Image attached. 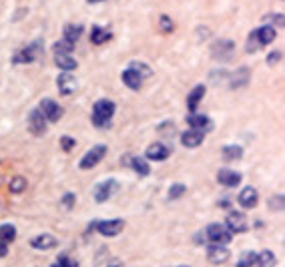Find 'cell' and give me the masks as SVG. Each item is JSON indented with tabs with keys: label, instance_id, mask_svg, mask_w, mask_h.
I'll list each match as a JSON object with an SVG mask.
<instances>
[{
	"label": "cell",
	"instance_id": "1",
	"mask_svg": "<svg viewBox=\"0 0 285 267\" xmlns=\"http://www.w3.org/2000/svg\"><path fill=\"white\" fill-rule=\"evenodd\" d=\"M114 114V102L108 98H100L94 102L92 108V122L94 126H108V120Z\"/></svg>",
	"mask_w": 285,
	"mask_h": 267
},
{
	"label": "cell",
	"instance_id": "2",
	"mask_svg": "<svg viewBox=\"0 0 285 267\" xmlns=\"http://www.w3.org/2000/svg\"><path fill=\"white\" fill-rule=\"evenodd\" d=\"M205 235L211 241V245H227L231 241V237H233V233L225 225H219V223L209 225L207 231H205Z\"/></svg>",
	"mask_w": 285,
	"mask_h": 267
},
{
	"label": "cell",
	"instance_id": "3",
	"mask_svg": "<svg viewBox=\"0 0 285 267\" xmlns=\"http://www.w3.org/2000/svg\"><path fill=\"white\" fill-rule=\"evenodd\" d=\"M40 52H42V40H34L30 46H26L24 50H20V52L14 54V62L16 64H22V62L28 64L32 60H36L40 56Z\"/></svg>",
	"mask_w": 285,
	"mask_h": 267
},
{
	"label": "cell",
	"instance_id": "4",
	"mask_svg": "<svg viewBox=\"0 0 285 267\" xmlns=\"http://www.w3.org/2000/svg\"><path fill=\"white\" fill-rule=\"evenodd\" d=\"M104 155H106V147H104V145H96V147H92V149L80 159L78 167H80V169H92L94 165H98V163L102 161Z\"/></svg>",
	"mask_w": 285,
	"mask_h": 267
},
{
	"label": "cell",
	"instance_id": "5",
	"mask_svg": "<svg viewBox=\"0 0 285 267\" xmlns=\"http://www.w3.org/2000/svg\"><path fill=\"white\" fill-rule=\"evenodd\" d=\"M38 108L42 110L44 118H46V120H50V122H56V120L62 116V108H60V104H56L52 98H44V100H40V106H38Z\"/></svg>",
	"mask_w": 285,
	"mask_h": 267
},
{
	"label": "cell",
	"instance_id": "6",
	"mask_svg": "<svg viewBox=\"0 0 285 267\" xmlns=\"http://www.w3.org/2000/svg\"><path fill=\"white\" fill-rule=\"evenodd\" d=\"M94 227L98 229V233H100V235H104V237H114V235H118V233L122 231L124 221H120V219H110V221L94 223Z\"/></svg>",
	"mask_w": 285,
	"mask_h": 267
},
{
	"label": "cell",
	"instance_id": "7",
	"mask_svg": "<svg viewBox=\"0 0 285 267\" xmlns=\"http://www.w3.org/2000/svg\"><path fill=\"white\" fill-rule=\"evenodd\" d=\"M116 189H118V183H116L114 179H108V181L100 183V185L96 187L94 201H96V203H104V201H108V199L114 195V191H116Z\"/></svg>",
	"mask_w": 285,
	"mask_h": 267
},
{
	"label": "cell",
	"instance_id": "8",
	"mask_svg": "<svg viewBox=\"0 0 285 267\" xmlns=\"http://www.w3.org/2000/svg\"><path fill=\"white\" fill-rule=\"evenodd\" d=\"M225 227H227L231 233H243V231H247V219H245L243 213L233 211V213L227 215V225H225Z\"/></svg>",
	"mask_w": 285,
	"mask_h": 267
},
{
	"label": "cell",
	"instance_id": "9",
	"mask_svg": "<svg viewBox=\"0 0 285 267\" xmlns=\"http://www.w3.org/2000/svg\"><path fill=\"white\" fill-rule=\"evenodd\" d=\"M28 122H30V130L34 132V135H42V132L46 130V118L42 114L40 108H34L28 116Z\"/></svg>",
	"mask_w": 285,
	"mask_h": 267
},
{
	"label": "cell",
	"instance_id": "10",
	"mask_svg": "<svg viewBox=\"0 0 285 267\" xmlns=\"http://www.w3.org/2000/svg\"><path fill=\"white\" fill-rule=\"evenodd\" d=\"M229 249L225 247V245H211L209 249H207V259L211 261V263H225L227 259H229Z\"/></svg>",
	"mask_w": 285,
	"mask_h": 267
},
{
	"label": "cell",
	"instance_id": "11",
	"mask_svg": "<svg viewBox=\"0 0 285 267\" xmlns=\"http://www.w3.org/2000/svg\"><path fill=\"white\" fill-rule=\"evenodd\" d=\"M56 82H58V90L62 94H72L76 90V78L72 74H68V72H62Z\"/></svg>",
	"mask_w": 285,
	"mask_h": 267
},
{
	"label": "cell",
	"instance_id": "12",
	"mask_svg": "<svg viewBox=\"0 0 285 267\" xmlns=\"http://www.w3.org/2000/svg\"><path fill=\"white\" fill-rule=\"evenodd\" d=\"M217 181L225 187H237L241 183V175L235 173V171H229V169H223L217 173Z\"/></svg>",
	"mask_w": 285,
	"mask_h": 267
},
{
	"label": "cell",
	"instance_id": "13",
	"mask_svg": "<svg viewBox=\"0 0 285 267\" xmlns=\"http://www.w3.org/2000/svg\"><path fill=\"white\" fill-rule=\"evenodd\" d=\"M181 143L185 145V147H199L201 143H203V130H195V128H191V130H187V132H183V137H181Z\"/></svg>",
	"mask_w": 285,
	"mask_h": 267
},
{
	"label": "cell",
	"instance_id": "14",
	"mask_svg": "<svg viewBox=\"0 0 285 267\" xmlns=\"http://www.w3.org/2000/svg\"><path fill=\"white\" fill-rule=\"evenodd\" d=\"M145 155H147V159H153V161H165L169 157V149L163 143H153Z\"/></svg>",
	"mask_w": 285,
	"mask_h": 267
},
{
	"label": "cell",
	"instance_id": "15",
	"mask_svg": "<svg viewBox=\"0 0 285 267\" xmlns=\"http://www.w3.org/2000/svg\"><path fill=\"white\" fill-rule=\"evenodd\" d=\"M239 203L241 207L245 209H253L257 205V191L253 187H245L241 193H239Z\"/></svg>",
	"mask_w": 285,
	"mask_h": 267
},
{
	"label": "cell",
	"instance_id": "16",
	"mask_svg": "<svg viewBox=\"0 0 285 267\" xmlns=\"http://www.w3.org/2000/svg\"><path fill=\"white\" fill-rule=\"evenodd\" d=\"M233 50H235V44H233L231 40H219V42L213 46V54H215L217 58H221V60H227Z\"/></svg>",
	"mask_w": 285,
	"mask_h": 267
},
{
	"label": "cell",
	"instance_id": "17",
	"mask_svg": "<svg viewBox=\"0 0 285 267\" xmlns=\"http://www.w3.org/2000/svg\"><path fill=\"white\" fill-rule=\"evenodd\" d=\"M255 32H257V40H259V44H261V46H265V44H269V42H273V40H275V28H273V26H269V24L259 26Z\"/></svg>",
	"mask_w": 285,
	"mask_h": 267
},
{
	"label": "cell",
	"instance_id": "18",
	"mask_svg": "<svg viewBox=\"0 0 285 267\" xmlns=\"http://www.w3.org/2000/svg\"><path fill=\"white\" fill-rule=\"evenodd\" d=\"M203 96H205V86H201V84H199V86H195V88L189 92V96H187V108L193 112V110L197 108V104L201 102V98H203Z\"/></svg>",
	"mask_w": 285,
	"mask_h": 267
},
{
	"label": "cell",
	"instance_id": "19",
	"mask_svg": "<svg viewBox=\"0 0 285 267\" xmlns=\"http://www.w3.org/2000/svg\"><path fill=\"white\" fill-rule=\"evenodd\" d=\"M30 245L36 247V249H50V247H56V239L52 235H48V233H42V235L34 237L30 241Z\"/></svg>",
	"mask_w": 285,
	"mask_h": 267
},
{
	"label": "cell",
	"instance_id": "20",
	"mask_svg": "<svg viewBox=\"0 0 285 267\" xmlns=\"http://www.w3.org/2000/svg\"><path fill=\"white\" fill-rule=\"evenodd\" d=\"M54 62H56V66L62 68L64 72L76 68V60L72 58V54H54Z\"/></svg>",
	"mask_w": 285,
	"mask_h": 267
},
{
	"label": "cell",
	"instance_id": "21",
	"mask_svg": "<svg viewBox=\"0 0 285 267\" xmlns=\"http://www.w3.org/2000/svg\"><path fill=\"white\" fill-rule=\"evenodd\" d=\"M122 82L128 86V88H132V90H138L140 88V84H142V78L134 72V70H130V68H126L124 72H122Z\"/></svg>",
	"mask_w": 285,
	"mask_h": 267
},
{
	"label": "cell",
	"instance_id": "22",
	"mask_svg": "<svg viewBox=\"0 0 285 267\" xmlns=\"http://www.w3.org/2000/svg\"><path fill=\"white\" fill-rule=\"evenodd\" d=\"M187 122H189L191 128H195V130H207V128L211 126V120H209V116H205V114H191V116L187 118Z\"/></svg>",
	"mask_w": 285,
	"mask_h": 267
},
{
	"label": "cell",
	"instance_id": "23",
	"mask_svg": "<svg viewBox=\"0 0 285 267\" xmlns=\"http://www.w3.org/2000/svg\"><path fill=\"white\" fill-rule=\"evenodd\" d=\"M80 34H82V26L80 24H66L64 26V40L66 42L74 44L80 38Z\"/></svg>",
	"mask_w": 285,
	"mask_h": 267
},
{
	"label": "cell",
	"instance_id": "24",
	"mask_svg": "<svg viewBox=\"0 0 285 267\" xmlns=\"http://www.w3.org/2000/svg\"><path fill=\"white\" fill-rule=\"evenodd\" d=\"M16 239V229L14 225H0V243H12Z\"/></svg>",
	"mask_w": 285,
	"mask_h": 267
},
{
	"label": "cell",
	"instance_id": "25",
	"mask_svg": "<svg viewBox=\"0 0 285 267\" xmlns=\"http://www.w3.org/2000/svg\"><path fill=\"white\" fill-rule=\"evenodd\" d=\"M247 80H249V70H247V68H239V70L233 74V78H231V86H233V88L245 86Z\"/></svg>",
	"mask_w": 285,
	"mask_h": 267
},
{
	"label": "cell",
	"instance_id": "26",
	"mask_svg": "<svg viewBox=\"0 0 285 267\" xmlns=\"http://www.w3.org/2000/svg\"><path fill=\"white\" fill-rule=\"evenodd\" d=\"M223 157L227 159V161H237V159H241V155H243V149L239 147V145H227V147H223Z\"/></svg>",
	"mask_w": 285,
	"mask_h": 267
},
{
	"label": "cell",
	"instance_id": "27",
	"mask_svg": "<svg viewBox=\"0 0 285 267\" xmlns=\"http://www.w3.org/2000/svg\"><path fill=\"white\" fill-rule=\"evenodd\" d=\"M257 267H275V263H277V259H275V255L271 253V251H263L261 255H257Z\"/></svg>",
	"mask_w": 285,
	"mask_h": 267
},
{
	"label": "cell",
	"instance_id": "28",
	"mask_svg": "<svg viewBox=\"0 0 285 267\" xmlns=\"http://www.w3.org/2000/svg\"><path fill=\"white\" fill-rule=\"evenodd\" d=\"M110 38V32H106V30H102L100 26H92V32H90V40L94 42V44H102L104 40H108Z\"/></svg>",
	"mask_w": 285,
	"mask_h": 267
},
{
	"label": "cell",
	"instance_id": "29",
	"mask_svg": "<svg viewBox=\"0 0 285 267\" xmlns=\"http://www.w3.org/2000/svg\"><path fill=\"white\" fill-rule=\"evenodd\" d=\"M257 261V253L255 251H245L241 255V259L237 261V267H253Z\"/></svg>",
	"mask_w": 285,
	"mask_h": 267
},
{
	"label": "cell",
	"instance_id": "30",
	"mask_svg": "<svg viewBox=\"0 0 285 267\" xmlns=\"http://www.w3.org/2000/svg\"><path fill=\"white\" fill-rule=\"evenodd\" d=\"M130 165H132V169L138 173V175H149V165H147V161L145 159H140V157H134L132 161H130Z\"/></svg>",
	"mask_w": 285,
	"mask_h": 267
},
{
	"label": "cell",
	"instance_id": "31",
	"mask_svg": "<svg viewBox=\"0 0 285 267\" xmlns=\"http://www.w3.org/2000/svg\"><path fill=\"white\" fill-rule=\"evenodd\" d=\"M130 70H134L140 78H147V76H151L153 72H151V68L149 66H145V64H140V62H130V66H128Z\"/></svg>",
	"mask_w": 285,
	"mask_h": 267
},
{
	"label": "cell",
	"instance_id": "32",
	"mask_svg": "<svg viewBox=\"0 0 285 267\" xmlns=\"http://www.w3.org/2000/svg\"><path fill=\"white\" fill-rule=\"evenodd\" d=\"M72 48H74V44H70L66 40H60V42L54 44V54H72Z\"/></svg>",
	"mask_w": 285,
	"mask_h": 267
},
{
	"label": "cell",
	"instance_id": "33",
	"mask_svg": "<svg viewBox=\"0 0 285 267\" xmlns=\"http://www.w3.org/2000/svg\"><path fill=\"white\" fill-rule=\"evenodd\" d=\"M185 191H187V187H185L183 183H175V185L169 189V195H167V197H169V201H175V199H179Z\"/></svg>",
	"mask_w": 285,
	"mask_h": 267
},
{
	"label": "cell",
	"instance_id": "34",
	"mask_svg": "<svg viewBox=\"0 0 285 267\" xmlns=\"http://www.w3.org/2000/svg\"><path fill=\"white\" fill-rule=\"evenodd\" d=\"M26 189V181H24V177H16V179H12V183H10V191L12 193H22Z\"/></svg>",
	"mask_w": 285,
	"mask_h": 267
},
{
	"label": "cell",
	"instance_id": "35",
	"mask_svg": "<svg viewBox=\"0 0 285 267\" xmlns=\"http://www.w3.org/2000/svg\"><path fill=\"white\" fill-rule=\"evenodd\" d=\"M257 48H261V44H259V40H257V32L253 30V32L249 34V38H247V50H249V52H255Z\"/></svg>",
	"mask_w": 285,
	"mask_h": 267
},
{
	"label": "cell",
	"instance_id": "36",
	"mask_svg": "<svg viewBox=\"0 0 285 267\" xmlns=\"http://www.w3.org/2000/svg\"><path fill=\"white\" fill-rule=\"evenodd\" d=\"M60 145H62V149H64V151H70V149L74 147V139H72V137H68V135H64V137L60 139Z\"/></svg>",
	"mask_w": 285,
	"mask_h": 267
},
{
	"label": "cell",
	"instance_id": "37",
	"mask_svg": "<svg viewBox=\"0 0 285 267\" xmlns=\"http://www.w3.org/2000/svg\"><path fill=\"white\" fill-rule=\"evenodd\" d=\"M72 205H74V195H72V193H66V195L62 197V207H64V209H70Z\"/></svg>",
	"mask_w": 285,
	"mask_h": 267
},
{
	"label": "cell",
	"instance_id": "38",
	"mask_svg": "<svg viewBox=\"0 0 285 267\" xmlns=\"http://www.w3.org/2000/svg\"><path fill=\"white\" fill-rule=\"evenodd\" d=\"M161 26H163L165 32H171V30H173V20L167 18V16H161Z\"/></svg>",
	"mask_w": 285,
	"mask_h": 267
},
{
	"label": "cell",
	"instance_id": "39",
	"mask_svg": "<svg viewBox=\"0 0 285 267\" xmlns=\"http://www.w3.org/2000/svg\"><path fill=\"white\" fill-rule=\"evenodd\" d=\"M279 58H281V52H271L267 60H269V64H275V62H279Z\"/></svg>",
	"mask_w": 285,
	"mask_h": 267
},
{
	"label": "cell",
	"instance_id": "40",
	"mask_svg": "<svg viewBox=\"0 0 285 267\" xmlns=\"http://www.w3.org/2000/svg\"><path fill=\"white\" fill-rule=\"evenodd\" d=\"M68 265V259L66 257H60L56 263H52V267H66Z\"/></svg>",
	"mask_w": 285,
	"mask_h": 267
},
{
	"label": "cell",
	"instance_id": "41",
	"mask_svg": "<svg viewBox=\"0 0 285 267\" xmlns=\"http://www.w3.org/2000/svg\"><path fill=\"white\" fill-rule=\"evenodd\" d=\"M8 253V247H6V243H0V257H4Z\"/></svg>",
	"mask_w": 285,
	"mask_h": 267
},
{
	"label": "cell",
	"instance_id": "42",
	"mask_svg": "<svg viewBox=\"0 0 285 267\" xmlns=\"http://www.w3.org/2000/svg\"><path fill=\"white\" fill-rule=\"evenodd\" d=\"M88 2H98V0H88Z\"/></svg>",
	"mask_w": 285,
	"mask_h": 267
},
{
	"label": "cell",
	"instance_id": "43",
	"mask_svg": "<svg viewBox=\"0 0 285 267\" xmlns=\"http://www.w3.org/2000/svg\"><path fill=\"white\" fill-rule=\"evenodd\" d=\"M177 267H189V265H177Z\"/></svg>",
	"mask_w": 285,
	"mask_h": 267
},
{
	"label": "cell",
	"instance_id": "44",
	"mask_svg": "<svg viewBox=\"0 0 285 267\" xmlns=\"http://www.w3.org/2000/svg\"><path fill=\"white\" fill-rule=\"evenodd\" d=\"M110 267H116V265H110Z\"/></svg>",
	"mask_w": 285,
	"mask_h": 267
}]
</instances>
